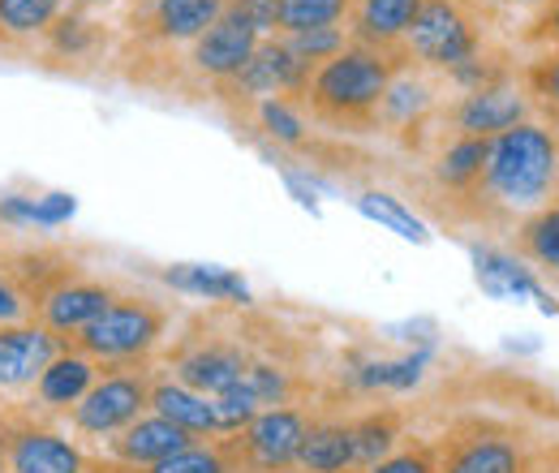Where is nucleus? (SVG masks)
Segmentation results:
<instances>
[{
  "mask_svg": "<svg viewBox=\"0 0 559 473\" xmlns=\"http://www.w3.org/2000/svg\"><path fill=\"white\" fill-rule=\"evenodd\" d=\"M414 66L405 48H366L349 44L345 52H336L332 61L310 73L301 108H310V117L328 130L341 134H370L379 130V104L388 95V86Z\"/></svg>",
  "mask_w": 559,
  "mask_h": 473,
  "instance_id": "nucleus-1",
  "label": "nucleus"
},
{
  "mask_svg": "<svg viewBox=\"0 0 559 473\" xmlns=\"http://www.w3.org/2000/svg\"><path fill=\"white\" fill-rule=\"evenodd\" d=\"M559 194V134L521 121L490 138L487 173L474 199L503 211H538Z\"/></svg>",
  "mask_w": 559,
  "mask_h": 473,
  "instance_id": "nucleus-2",
  "label": "nucleus"
},
{
  "mask_svg": "<svg viewBox=\"0 0 559 473\" xmlns=\"http://www.w3.org/2000/svg\"><path fill=\"white\" fill-rule=\"evenodd\" d=\"M168 336V310L151 297L117 293V301L70 340V348L86 353L95 366H134L151 362L159 340Z\"/></svg>",
  "mask_w": 559,
  "mask_h": 473,
  "instance_id": "nucleus-3",
  "label": "nucleus"
},
{
  "mask_svg": "<svg viewBox=\"0 0 559 473\" xmlns=\"http://www.w3.org/2000/svg\"><path fill=\"white\" fill-rule=\"evenodd\" d=\"M439 473H534L538 461L516 426L495 417H461L435 444Z\"/></svg>",
  "mask_w": 559,
  "mask_h": 473,
  "instance_id": "nucleus-4",
  "label": "nucleus"
},
{
  "mask_svg": "<svg viewBox=\"0 0 559 473\" xmlns=\"http://www.w3.org/2000/svg\"><path fill=\"white\" fill-rule=\"evenodd\" d=\"M151 383H155L151 362L99 366V379L91 383V392L66 417H70L73 430L86 435V439H112L151 409Z\"/></svg>",
  "mask_w": 559,
  "mask_h": 473,
  "instance_id": "nucleus-5",
  "label": "nucleus"
},
{
  "mask_svg": "<svg viewBox=\"0 0 559 473\" xmlns=\"http://www.w3.org/2000/svg\"><path fill=\"white\" fill-rule=\"evenodd\" d=\"M409 61L426 69H452L465 66L469 57L483 52V22L469 0H421L418 17L405 35Z\"/></svg>",
  "mask_w": 559,
  "mask_h": 473,
  "instance_id": "nucleus-6",
  "label": "nucleus"
},
{
  "mask_svg": "<svg viewBox=\"0 0 559 473\" xmlns=\"http://www.w3.org/2000/svg\"><path fill=\"white\" fill-rule=\"evenodd\" d=\"M310 426V413L301 405L263 409L254 422H246L237 435H224L233 473H288L297 470V448Z\"/></svg>",
  "mask_w": 559,
  "mask_h": 473,
  "instance_id": "nucleus-7",
  "label": "nucleus"
},
{
  "mask_svg": "<svg viewBox=\"0 0 559 473\" xmlns=\"http://www.w3.org/2000/svg\"><path fill=\"white\" fill-rule=\"evenodd\" d=\"M250 362H254V353L241 340H228V336H190L181 340L173 348V357H168L173 379L186 383L190 392H203L211 401L219 392H228L246 375Z\"/></svg>",
  "mask_w": 559,
  "mask_h": 473,
  "instance_id": "nucleus-8",
  "label": "nucleus"
},
{
  "mask_svg": "<svg viewBox=\"0 0 559 473\" xmlns=\"http://www.w3.org/2000/svg\"><path fill=\"white\" fill-rule=\"evenodd\" d=\"M0 473H91V461L57 426H44L39 417H17L4 422Z\"/></svg>",
  "mask_w": 559,
  "mask_h": 473,
  "instance_id": "nucleus-9",
  "label": "nucleus"
},
{
  "mask_svg": "<svg viewBox=\"0 0 559 473\" xmlns=\"http://www.w3.org/2000/svg\"><path fill=\"white\" fill-rule=\"evenodd\" d=\"M310 73H314V69L306 66V61H297V57L288 52V44H284L280 35H272V39H263V44L254 48V57L246 61V69H241L233 82L219 86V95H241L246 104H263V99H276L280 95V99L301 104Z\"/></svg>",
  "mask_w": 559,
  "mask_h": 473,
  "instance_id": "nucleus-10",
  "label": "nucleus"
},
{
  "mask_svg": "<svg viewBox=\"0 0 559 473\" xmlns=\"http://www.w3.org/2000/svg\"><path fill=\"white\" fill-rule=\"evenodd\" d=\"M117 301V288L104 284V280H91V275H70L66 284H57L39 306H35V323L48 328L61 344H70L82 328H91L108 306Z\"/></svg>",
  "mask_w": 559,
  "mask_h": 473,
  "instance_id": "nucleus-11",
  "label": "nucleus"
},
{
  "mask_svg": "<svg viewBox=\"0 0 559 473\" xmlns=\"http://www.w3.org/2000/svg\"><path fill=\"white\" fill-rule=\"evenodd\" d=\"M263 44V35L250 26V22H241L237 13H219L215 22H211L207 31L190 44V66L199 78H207L215 86H224V82H233L246 61L254 57V48Z\"/></svg>",
  "mask_w": 559,
  "mask_h": 473,
  "instance_id": "nucleus-12",
  "label": "nucleus"
},
{
  "mask_svg": "<svg viewBox=\"0 0 559 473\" xmlns=\"http://www.w3.org/2000/svg\"><path fill=\"white\" fill-rule=\"evenodd\" d=\"M530 99L525 91L508 78V82H495V86H483V91H465L452 108H448V121L452 130L465 138H495L521 121H530Z\"/></svg>",
  "mask_w": 559,
  "mask_h": 473,
  "instance_id": "nucleus-13",
  "label": "nucleus"
},
{
  "mask_svg": "<svg viewBox=\"0 0 559 473\" xmlns=\"http://www.w3.org/2000/svg\"><path fill=\"white\" fill-rule=\"evenodd\" d=\"M66 344L52 336L48 328H39L35 319L26 323H4L0 328V397H17L31 392L39 383V375L48 370V362L61 353Z\"/></svg>",
  "mask_w": 559,
  "mask_h": 473,
  "instance_id": "nucleus-14",
  "label": "nucleus"
},
{
  "mask_svg": "<svg viewBox=\"0 0 559 473\" xmlns=\"http://www.w3.org/2000/svg\"><path fill=\"white\" fill-rule=\"evenodd\" d=\"M190 444H199L190 430H181V426H173L168 417H159V413L146 409L134 426H126L121 435L108 439V452H112V461H121V465H130V470H151V465L177 457V452L190 448Z\"/></svg>",
  "mask_w": 559,
  "mask_h": 473,
  "instance_id": "nucleus-15",
  "label": "nucleus"
},
{
  "mask_svg": "<svg viewBox=\"0 0 559 473\" xmlns=\"http://www.w3.org/2000/svg\"><path fill=\"white\" fill-rule=\"evenodd\" d=\"M99 379V366L86 357V353H78V348H61L52 362H48V370L39 375V383L31 388V405L39 409V413H70L86 392H91V383Z\"/></svg>",
  "mask_w": 559,
  "mask_h": 473,
  "instance_id": "nucleus-16",
  "label": "nucleus"
},
{
  "mask_svg": "<svg viewBox=\"0 0 559 473\" xmlns=\"http://www.w3.org/2000/svg\"><path fill=\"white\" fill-rule=\"evenodd\" d=\"M224 13V0H151L142 13V35L151 44H194Z\"/></svg>",
  "mask_w": 559,
  "mask_h": 473,
  "instance_id": "nucleus-17",
  "label": "nucleus"
},
{
  "mask_svg": "<svg viewBox=\"0 0 559 473\" xmlns=\"http://www.w3.org/2000/svg\"><path fill=\"white\" fill-rule=\"evenodd\" d=\"M418 9L421 0H357L349 13V44L405 48V35H409Z\"/></svg>",
  "mask_w": 559,
  "mask_h": 473,
  "instance_id": "nucleus-18",
  "label": "nucleus"
},
{
  "mask_svg": "<svg viewBox=\"0 0 559 473\" xmlns=\"http://www.w3.org/2000/svg\"><path fill=\"white\" fill-rule=\"evenodd\" d=\"M151 413L168 417L173 426L190 430L194 439H219L215 401L203 397V392H190V388L177 383L173 375H155V383H151Z\"/></svg>",
  "mask_w": 559,
  "mask_h": 473,
  "instance_id": "nucleus-19",
  "label": "nucleus"
},
{
  "mask_svg": "<svg viewBox=\"0 0 559 473\" xmlns=\"http://www.w3.org/2000/svg\"><path fill=\"white\" fill-rule=\"evenodd\" d=\"M39 48H44V61H48V66H61V69L82 66V61L99 57V48H104V26L91 22L86 9H73L70 4V9L44 31Z\"/></svg>",
  "mask_w": 559,
  "mask_h": 473,
  "instance_id": "nucleus-20",
  "label": "nucleus"
},
{
  "mask_svg": "<svg viewBox=\"0 0 559 473\" xmlns=\"http://www.w3.org/2000/svg\"><path fill=\"white\" fill-rule=\"evenodd\" d=\"M487 155H490V138H465L456 134L435 159V186L452 199H474L478 186H483V173H487Z\"/></svg>",
  "mask_w": 559,
  "mask_h": 473,
  "instance_id": "nucleus-21",
  "label": "nucleus"
},
{
  "mask_svg": "<svg viewBox=\"0 0 559 473\" xmlns=\"http://www.w3.org/2000/svg\"><path fill=\"white\" fill-rule=\"evenodd\" d=\"M297 470L306 473H357L353 465L349 422L341 417H310L301 448H297Z\"/></svg>",
  "mask_w": 559,
  "mask_h": 473,
  "instance_id": "nucleus-22",
  "label": "nucleus"
},
{
  "mask_svg": "<svg viewBox=\"0 0 559 473\" xmlns=\"http://www.w3.org/2000/svg\"><path fill=\"white\" fill-rule=\"evenodd\" d=\"M349 439H353V465L357 473L379 465L383 457H392L405 439V413L396 405H379L361 417L349 422Z\"/></svg>",
  "mask_w": 559,
  "mask_h": 473,
  "instance_id": "nucleus-23",
  "label": "nucleus"
},
{
  "mask_svg": "<svg viewBox=\"0 0 559 473\" xmlns=\"http://www.w3.org/2000/svg\"><path fill=\"white\" fill-rule=\"evenodd\" d=\"M164 280L177 288V293H190V297H203V301H228V306H250V284L228 268H207V263H181V268H168Z\"/></svg>",
  "mask_w": 559,
  "mask_h": 473,
  "instance_id": "nucleus-24",
  "label": "nucleus"
},
{
  "mask_svg": "<svg viewBox=\"0 0 559 473\" xmlns=\"http://www.w3.org/2000/svg\"><path fill=\"white\" fill-rule=\"evenodd\" d=\"M61 13H66V0H0V48L39 44Z\"/></svg>",
  "mask_w": 559,
  "mask_h": 473,
  "instance_id": "nucleus-25",
  "label": "nucleus"
},
{
  "mask_svg": "<svg viewBox=\"0 0 559 473\" xmlns=\"http://www.w3.org/2000/svg\"><path fill=\"white\" fill-rule=\"evenodd\" d=\"M474 263H478V284L487 288L490 297H525V293H534L543 301V310H556V297H547L538 288V280L530 275V268L521 259L499 255V250H478Z\"/></svg>",
  "mask_w": 559,
  "mask_h": 473,
  "instance_id": "nucleus-26",
  "label": "nucleus"
},
{
  "mask_svg": "<svg viewBox=\"0 0 559 473\" xmlns=\"http://www.w3.org/2000/svg\"><path fill=\"white\" fill-rule=\"evenodd\" d=\"M516 255L530 259L534 268L559 271V203L530 211L516 228Z\"/></svg>",
  "mask_w": 559,
  "mask_h": 473,
  "instance_id": "nucleus-27",
  "label": "nucleus"
},
{
  "mask_svg": "<svg viewBox=\"0 0 559 473\" xmlns=\"http://www.w3.org/2000/svg\"><path fill=\"white\" fill-rule=\"evenodd\" d=\"M426 113H430V86L405 69V73L388 86V95H383V104H379V126L414 130Z\"/></svg>",
  "mask_w": 559,
  "mask_h": 473,
  "instance_id": "nucleus-28",
  "label": "nucleus"
},
{
  "mask_svg": "<svg viewBox=\"0 0 559 473\" xmlns=\"http://www.w3.org/2000/svg\"><path fill=\"white\" fill-rule=\"evenodd\" d=\"M237 388L263 409H276V405H293V397H297V379H293V370L288 366H280V362H267V357H254L250 366H246V375L237 379Z\"/></svg>",
  "mask_w": 559,
  "mask_h": 473,
  "instance_id": "nucleus-29",
  "label": "nucleus"
},
{
  "mask_svg": "<svg viewBox=\"0 0 559 473\" xmlns=\"http://www.w3.org/2000/svg\"><path fill=\"white\" fill-rule=\"evenodd\" d=\"M357 0H280V35H301V31H323L349 22Z\"/></svg>",
  "mask_w": 559,
  "mask_h": 473,
  "instance_id": "nucleus-30",
  "label": "nucleus"
},
{
  "mask_svg": "<svg viewBox=\"0 0 559 473\" xmlns=\"http://www.w3.org/2000/svg\"><path fill=\"white\" fill-rule=\"evenodd\" d=\"M254 117H259V126H263V134L276 138L280 146H288V151H306L310 146V126H306V117H301V104H293V99H263V104H254Z\"/></svg>",
  "mask_w": 559,
  "mask_h": 473,
  "instance_id": "nucleus-31",
  "label": "nucleus"
},
{
  "mask_svg": "<svg viewBox=\"0 0 559 473\" xmlns=\"http://www.w3.org/2000/svg\"><path fill=\"white\" fill-rule=\"evenodd\" d=\"M426 348L421 353H405V357H396V362H366L357 375H353V383L361 388V392H401V388H414L421 379V366H426Z\"/></svg>",
  "mask_w": 559,
  "mask_h": 473,
  "instance_id": "nucleus-32",
  "label": "nucleus"
},
{
  "mask_svg": "<svg viewBox=\"0 0 559 473\" xmlns=\"http://www.w3.org/2000/svg\"><path fill=\"white\" fill-rule=\"evenodd\" d=\"M357 211H361V215H370V220H379L383 228H392V233L409 237V241H426V237H430V233H426V224H421L418 215H414L409 206L401 203V199L383 194V190H366V194L357 199Z\"/></svg>",
  "mask_w": 559,
  "mask_h": 473,
  "instance_id": "nucleus-33",
  "label": "nucleus"
},
{
  "mask_svg": "<svg viewBox=\"0 0 559 473\" xmlns=\"http://www.w3.org/2000/svg\"><path fill=\"white\" fill-rule=\"evenodd\" d=\"M146 473H233V461H228L224 439H211V444L199 439V444L181 448L177 457H168V461L151 465Z\"/></svg>",
  "mask_w": 559,
  "mask_h": 473,
  "instance_id": "nucleus-34",
  "label": "nucleus"
},
{
  "mask_svg": "<svg viewBox=\"0 0 559 473\" xmlns=\"http://www.w3.org/2000/svg\"><path fill=\"white\" fill-rule=\"evenodd\" d=\"M280 39L288 44V52H293L297 61H306L310 69H319L323 61H332L336 52H345V48H349V31H341V26L301 31V35H280Z\"/></svg>",
  "mask_w": 559,
  "mask_h": 473,
  "instance_id": "nucleus-35",
  "label": "nucleus"
},
{
  "mask_svg": "<svg viewBox=\"0 0 559 473\" xmlns=\"http://www.w3.org/2000/svg\"><path fill=\"white\" fill-rule=\"evenodd\" d=\"M525 95H534L530 104H538L543 113H551V121H559V52L525 69Z\"/></svg>",
  "mask_w": 559,
  "mask_h": 473,
  "instance_id": "nucleus-36",
  "label": "nucleus"
},
{
  "mask_svg": "<svg viewBox=\"0 0 559 473\" xmlns=\"http://www.w3.org/2000/svg\"><path fill=\"white\" fill-rule=\"evenodd\" d=\"M361 473H439L435 461V444H409V448H396L392 457H383L379 465Z\"/></svg>",
  "mask_w": 559,
  "mask_h": 473,
  "instance_id": "nucleus-37",
  "label": "nucleus"
},
{
  "mask_svg": "<svg viewBox=\"0 0 559 473\" xmlns=\"http://www.w3.org/2000/svg\"><path fill=\"white\" fill-rule=\"evenodd\" d=\"M228 13H237L241 22H250L263 39L280 35V0H224Z\"/></svg>",
  "mask_w": 559,
  "mask_h": 473,
  "instance_id": "nucleus-38",
  "label": "nucleus"
},
{
  "mask_svg": "<svg viewBox=\"0 0 559 473\" xmlns=\"http://www.w3.org/2000/svg\"><path fill=\"white\" fill-rule=\"evenodd\" d=\"M31 319V306L22 297V288L9 280V271L0 268V328L4 323H26Z\"/></svg>",
  "mask_w": 559,
  "mask_h": 473,
  "instance_id": "nucleus-39",
  "label": "nucleus"
},
{
  "mask_svg": "<svg viewBox=\"0 0 559 473\" xmlns=\"http://www.w3.org/2000/svg\"><path fill=\"white\" fill-rule=\"evenodd\" d=\"M530 35H534V39H543V44H551V48L559 52V0H551V9L534 22V31H530Z\"/></svg>",
  "mask_w": 559,
  "mask_h": 473,
  "instance_id": "nucleus-40",
  "label": "nucleus"
},
{
  "mask_svg": "<svg viewBox=\"0 0 559 473\" xmlns=\"http://www.w3.org/2000/svg\"><path fill=\"white\" fill-rule=\"evenodd\" d=\"M73 9H104V4H112V0H70Z\"/></svg>",
  "mask_w": 559,
  "mask_h": 473,
  "instance_id": "nucleus-41",
  "label": "nucleus"
},
{
  "mask_svg": "<svg viewBox=\"0 0 559 473\" xmlns=\"http://www.w3.org/2000/svg\"><path fill=\"white\" fill-rule=\"evenodd\" d=\"M512 4H538V0H512Z\"/></svg>",
  "mask_w": 559,
  "mask_h": 473,
  "instance_id": "nucleus-42",
  "label": "nucleus"
},
{
  "mask_svg": "<svg viewBox=\"0 0 559 473\" xmlns=\"http://www.w3.org/2000/svg\"><path fill=\"white\" fill-rule=\"evenodd\" d=\"M534 473H538V470H534Z\"/></svg>",
  "mask_w": 559,
  "mask_h": 473,
  "instance_id": "nucleus-43",
  "label": "nucleus"
}]
</instances>
